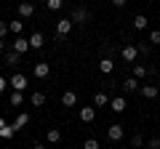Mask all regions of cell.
Wrapping results in <instances>:
<instances>
[{
	"label": "cell",
	"mask_w": 160,
	"mask_h": 149,
	"mask_svg": "<svg viewBox=\"0 0 160 149\" xmlns=\"http://www.w3.org/2000/svg\"><path fill=\"white\" fill-rule=\"evenodd\" d=\"M72 29H75V22L69 16L67 19H59V22H56V40L64 43V40H67V35L72 32Z\"/></svg>",
	"instance_id": "obj_1"
},
{
	"label": "cell",
	"mask_w": 160,
	"mask_h": 149,
	"mask_svg": "<svg viewBox=\"0 0 160 149\" xmlns=\"http://www.w3.org/2000/svg\"><path fill=\"white\" fill-rule=\"evenodd\" d=\"M8 85H11L13 91H16V93H24V91H27V85H29V83H27V74H22V72L11 74V80H8Z\"/></svg>",
	"instance_id": "obj_2"
},
{
	"label": "cell",
	"mask_w": 160,
	"mask_h": 149,
	"mask_svg": "<svg viewBox=\"0 0 160 149\" xmlns=\"http://www.w3.org/2000/svg\"><path fill=\"white\" fill-rule=\"evenodd\" d=\"M123 136H126V128L120 125V123H112V125L107 128V138L112 144H118V141H123Z\"/></svg>",
	"instance_id": "obj_3"
},
{
	"label": "cell",
	"mask_w": 160,
	"mask_h": 149,
	"mask_svg": "<svg viewBox=\"0 0 160 149\" xmlns=\"http://www.w3.org/2000/svg\"><path fill=\"white\" fill-rule=\"evenodd\" d=\"M120 56H123V61H126V64H136V59H139V48L133 46V43H128V46H123Z\"/></svg>",
	"instance_id": "obj_4"
},
{
	"label": "cell",
	"mask_w": 160,
	"mask_h": 149,
	"mask_svg": "<svg viewBox=\"0 0 160 149\" xmlns=\"http://www.w3.org/2000/svg\"><path fill=\"white\" fill-rule=\"evenodd\" d=\"M69 19H72L75 24H88V22H91V13H88V8L78 6V8L72 11V16H69Z\"/></svg>",
	"instance_id": "obj_5"
},
{
	"label": "cell",
	"mask_w": 160,
	"mask_h": 149,
	"mask_svg": "<svg viewBox=\"0 0 160 149\" xmlns=\"http://www.w3.org/2000/svg\"><path fill=\"white\" fill-rule=\"evenodd\" d=\"M32 74L38 77V80H46L48 74H51V67H48V61H38L32 67Z\"/></svg>",
	"instance_id": "obj_6"
},
{
	"label": "cell",
	"mask_w": 160,
	"mask_h": 149,
	"mask_svg": "<svg viewBox=\"0 0 160 149\" xmlns=\"http://www.w3.org/2000/svg\"><path fill=\"white\" fill-rule=\"evenodd\" d=\"M126 107H128V101L123 96H115V99H109V109H112L115 115H123L126 112Z\"/></svg>",
	"instance_id": "obj_7"
},
{
	"label": "cell",
	"mask_w": 160,
	"mask_h": 149,
	"mask_svg": "<svg viewBox=\"0 0 160 149\" xmlns=\"http://www.w3.org/2000/svg\"><path fill=\"white\" fill-rule=\"evenodd\" d=\"M29 48H32V46H29V37H22V35H19L16 40H13V51H16V53H22V56L29 51Z\"/></svg>",
	"instance_id": "obj_8"
},
{
	"label": "cell",
	"mask_w": 160,
	"mask_h": 149,
	"mask_svg": "<svg viewBox=\"0 0 160 149\" xmlns=\"http://www.w3.org/2000/svg\"><path fill=\"white\" fill-rule=\"evenodd\" d=\"M120 88H123V93H136L142 85H139V80L131 74V77H126V80H123V85H120Z\"/></svg>",
	"instance_id": "obj_9"
},
{
	"label": "cell",
	"mask_w": 160,
	"mask_h": 149,
	"mask_svg": "<svg viewBox=\"0 0 160 149\" xmlns=\"http://www.w3.org/2000/svg\"><path fill=\"white\" fill-rule=\"evenodd\" d=\"M32 16H35V6L32 3H27V0L19 3V19H32Z\"/></svg>",
	"instance_id": "obj_10"
},
{
	"label": "cell",
	"mask_w": 160,
	"mask_h": 149,
	"mask_svg": "<svg viewBox=\"0 0 160 149\" xmlns=\"http://www.w3.org/2000/svg\"><path fill=\"white\" fill-rule=\"evenodd\" d=\"M29 46H32L35 51H40V48L46 46V35H43V32H32V35H29Z\"/></svg>",
	"instance_id": "obj_11"
},
{
	"label": "cell",
	"mask_w": 160,
	"mask_h": 149,
	"mask_svg": "<svg viewBox=\"0 0 160 149\" xmlns=\"http://www.w3.org/2000/svg\"><path fill=\"white\" fill-rule=\"evenodd\" d=\"M80 120L83 123H93L96 120V107H80Z\"/></svg>",
	"instance_id": "obj_12"
},
{
	"label": "cell",
	"mask_w": 160,
	"mask_h": 149,
	"mask_svg": "<svg viewBox=\"0 0 160 149\" xmlns=\"http://www.w3.org/2000/svg\"><path fill=\"white\" fill-rule=\"evenodd\" d=\"M99 72H102V74H112L115 72V64H112L109 56H102V61H99Z\"/></svg>",
	"instance_id": "obj_13"
},
{
	"label": "cell",
	"mask_w": 160,
	"mask_h": 149,
	"mask_svg": "<svg viewBox=\"0 0 160 149\" xmlns=\"http://www.w3.org/2000/svg\"><path fill=\"white\" fill-rule=\"evenodd\" d=\"M78 104V93L75 91H64L62 93V107H75Z\"/></svg>",
	"instance_id": "obj_14"
},
{
	"label": "cell",
	"mask_w": 160,
	"mask_h": 149,
	"mask_svg": "<svg viewBox=\"0 0 160 149\" xmlns=\"http://www.w3.org/2000/svg\"><path fill=\"white\" fill-rule=\"evenodd\" d=\"M139 93H142L144 99H158L160 88H158V85H142V88H139Z\"/></svg>",
	"instance_id": "obj_15"
},
{
	"label": "cell",
	"mask_w": 160,
	"mask_h": 149,
	"mask_svg": "<svg viewBox=\"0 0 160 149\" xmlns=\"http://www.w3.org/2000/svg\"><path fill=\"white\" fill-rule=\"evenodd\" d=\"M27 123H29V115H27V112H19V115H16V120H13L11 125H13V131H22V128L27 125Z\"/></svg>",
	"instance_id": "obj_16"
},
{
	"label": "cell",
	"mask_w": 160,
	"mask_h": 149,
	"mask_svg": "<svg viewBox=\"0 0 160 149\" xmlns=\"http://www.w3.org/2000/svg\"><path fill=\"white\" fill-rule=\"evenodd\" d=\"M46 93H40V91H35L32 96H29V104H32V107H46Z\"/></svg>",
	"instance_id": "obj_17"
},
{
	"label": "cell",
	"mask_w": 160,
	"mask_h": 149,
	"mask_svg": "<svg viewBox=\"0 0 160 149\" xmlns=\"http://www.w3.org/2000/svg\"><path fill=\"white\" fill-rule=\"evenodd\" d=\"M147 27H149V19L144 13H136L133 16V29H147Z\"/></svg>",
	"instance_id": "obj_18"
},
{
	"label": "cell",
	"mask_w": 160,
	"mask_h": 149,
	"mask_svg": "<svg viewBox=\"0 0 160 149\" xmlns=\"http://www.w3.org/2000/svg\"><path fill=\"white\" fill-rule=\"evenodd\" d=\"M8 29H11V35H22V29H24V19H13V22H8Z\"/></svg>",
	"instance_id": "obj_19"
},
{
	"label": "cell",
	"mask_w": 160,
	"mask_h": 149,
	"mask_svg": "<svg viewBox=\"0 0 160 149\" xmlns=\"http://www.w3.org/2000/svg\"><path fill=\"white\" fill-rule=\"evenodd\" d=\"M93 107H109V96L104 91H99L96 96H93Z\"/></svg>",
	"instance_id": "obj_20"
},
{
	"label": "cell",
	"mask_w": 160,
	"mask_h": 149,
	"mask_svg": "<svg viewBox=\"0 0 160 149\" xmlns=\"http://www.w3.org/2000/svg\"><path fill=\"white\" fill-rule=\"evenodd\" d=\"M147 74H149V69L144 67V64H133V77H136V80H144Z\"/></svg>",
	"instance_id": "obj_21"
},
{
	"label": "cell",
	"mask_w": 160,
	"mask_h": 149,
	"mask_svg": "<svg viewBox=\"0 0 160 149\" xmlns=\"http://www.w3.org/2000/svg\"><path fill=\"white\" fill-rule=\"evenodd\" d=\"M6 61L11 64V67H16V64L22 61V53H16V51H13V48H11V51H6Z\"/></svg>",
	"instance_id": "obj_22"
},
{
	"label": "cell",
	"mask_w": 160,
	"mask_h": 149,
	"mask_svg": "<svg viewBox=\"0 0 160 149\" xmlns=\"http://www.w3.org/2000/svg\"><path fill=\"white\" fill-rule=\"evenodd\" d=\"M62 141V131L59 128H48V144H59Z\"/></svg>",
	"instance_id": "obj_23"
},
{
	"label": "cell",
	"mask_w": 160,
	"mask_h": 149,
	"mask_svg": "<svg viewBox=\"0 0 160 149\" xmlns=\"http://www.w3.org/2000/svg\"><path fill=\"white\" fill-rule=\"evenodd\" d=\"M8 101H11V107H22V104H24V93H16V91H13L11 96H8Z\"/></svg>",
	"instance_id": "obj_24"
},
{
	"label": "cell",
	"mask_w": 160,
	"mask_h": 149,
	"mask_svg": "<svg viewBox=\"0 0 160 149\" xmlns=\"http://www.w3.org/2000/svg\"><path fill=\"white\" fill-rule=\"evenodd\" d=\"M149 46H160V29H149Z\"/></svg>",
	"instance_id": "obj_25"
},
{
	"label": "cell",
	"mask_w": 160,
	"mask_h": 149,
	"mask_svg": "<svg viewBox=\"0 0 160 149\" xmlns=\"http://www.w3.org/2000/svg\"><path fill=\"white\" fill-rule=\"evenodd\" d=\"M144 144H147V141H144V136H142V133H136V136L131 138V147H133V149H142Z\"/></svg>",
	"instance_id": "obj_26"
},
{
	"label": "cell",
	"mask_w": 160,
	"mask_h": 149,
	"mask_svg": "<svg viewBox=\"0 0 160 149\" xmlns=\"http://www.w3.org/2000/svg\"><path fill=\"white\" fill-rule=\"evenodd\" d=\"M136 48H139V56H149V51H152V46H149V40H147V43H139Z\"/></svg>",
	"instance_id": "obj_27"
},
{
	"label": "cell",
	"mask_w": 160,
	"mask_h": 149,
	"mask_svg": "<svg viewBox=\"0 0 160 149\" xmlns=\"http://www.w3.org/2000/svg\"><path fill=\"white\" fill-rule=\"evenodd\" d=\"M13 133H16V131H13V125H6L3 131H0V138H6V141H8V138H13Z\"/></svg>",
	"instance_id": "obj_28"
},
{
	"label": "cell",
	"mask_w": 160,
	"mask_h": 149,
	"mask_svg": "<svg viewBox=\"0 0 160 149\" xmlns=\"http://www.w3.org/2000/svg\"><path fill=\"white\" fill-rule=\"evenodd\" d=\"M46 6H48V11H59L64 6V0H46Z\"/></svg>",
	"instance_id": "obj_29"
},
{
	"label": "cell",
	"mask_w": 160,
	"mask_h": 149,
	"mask_svg": "<svg viewBox=\"0 0 160 149\" xmlns=\"http://www.w3.org/2000/svg\"><path fill=\"white\" fill-rule=\"evenodd\" d=\"M83 149H102V147H99L96 138H86V141H83Z\"/></svg>",
	"instance_id": "obj_30"
},
{
	"label": "cell",
	"mask_w": 160,
	"mask_h": 149,
	"mask_svg": "<svg viewBox=\"0 0 160 149\" xmlns=\"http://www.w3.org/2000/svg\"><path fill=\"white\" fill-rule=\"evenodd\" d=\"M144 147H147V149H160V138H158V136H155V138H149V141L144 144Z\"/></svg>",
	"instance_id": "obj_31"
},
{
	"label": "cell",
	"mask_w": 160,
	"mask_h": 149,
	"mask_svg": "<svg viewBox=\"0 0 160 149\" xmlns=\"http://www.w3.org/2000/svg\"><path fill=\"white\" fill-rule=\"evenodd\" d=\"M8 32H11V29H8V22H0V37H3V40H6Z\"/></svg>",
	"instance_id": "obj_32"
},
{
	"label": "cell",
	"mask_w": 160,
	"mask_h": 149,
	"mask_svg": "<svg viewBox=\"0 0 160 149\" xmlns=\"http://www.w3.org/2000/svg\"><path fill=\"white\" fill-rule=\"evenodd\" d=\"M6 88H8V80L3 77V74H0V93H6Z\"/></svg>",
	"instance_id": "obj_33"
},
{
	"label": "cell",
	"mask_w": 160,
	"mask_h": 149,
	"mask_svg": "<svg viewBox=\"0 0 160 149\" xmlns=\"http://www.w3.org/2000/svg\"><path fill=\"white\" fill-rule=\"evenodd\" d=\"M126 3H128V0H112V6H115V8H126Z\"/></svg>",
	"instance_id": "obj_34"
},
{
	"label": "cell",
	"mask_w": 160,
	"mask_h": 149,
	"mask_svg": "<svg viewBox=\"0 0 160 149\" xmlns=\"http://www.w3.org/2000/svg\"><path fill=\"white\" fill-rule=\"evenodd\" d=\"M0 53H6V40L0 37Z\"/></svg>",
	"instance_id": "obj_35"
},
{
	"label": "cell",
	"mask_w": 160,
	"mask_h": 149,
	"mask_svg": "<svg viewBox=\"0 0 160 149\" xmlns=\"http://www.w3.org/2000/svg\"><path fill=\"white\" fill-rule=\"evenodd\" d=\"M32 149H48V147H46V144H35Z\"/></svg>",
	"instance_id": "obj_36"
},
{
	"label": "cell",
	"mask_w": 160,
	"mask_h": 149,
	"mask_svg": "<svg viewBox=\"0 0 160 149\" xmlns=\"http://www.w3.org/2000/svg\"><path fill=\"white\" fill-rule=\"evenodd\" d=\"M6 125H8V123H6V120H3V117H0V131H3V128H6Z\"/></svg>",
	"instance_id": "obj_37"
},
{
	"label": "cell",
	"mask_w": 160,
	"mask_h": 149,
	"mask_svg": "<svg viewBox=\"0 0 160 149\" xmlns=\"http://www.w3.org/2000/svg\"><path fill=\"white\" fill-rule=\"evenodd\" d=\"M158 138H160V128H158Z\"/></svg>",
	"instance_id": "obj_38"
},
{
	"label": "cell",
	"mask_w": 160,
	"mask_h": 149,
	"mask_svg": "<svg viewBox=\"0 0 160 149\" xmlns=\"http://www.w3.org/2000/svg\"><path fill=\"white\" fill-rule=\"evenodd\" d=\"M99 3H104V0H99Z\"/></svg>",
	"instance_id": "obj_39"
}]
</instances>
